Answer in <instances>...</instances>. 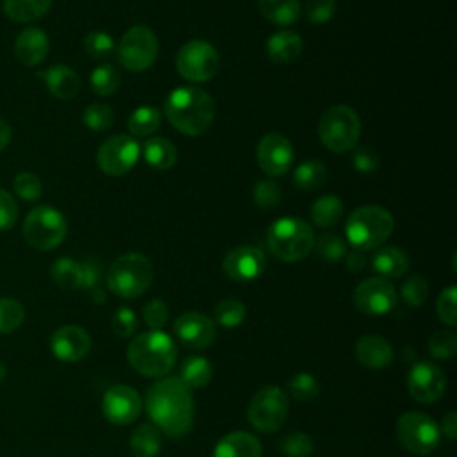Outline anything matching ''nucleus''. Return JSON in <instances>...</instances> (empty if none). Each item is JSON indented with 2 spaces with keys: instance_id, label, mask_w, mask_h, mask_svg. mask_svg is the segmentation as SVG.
Listing matches in <instances>:
<instances>
[{
  "instance_id": "f257e3e1",
  "label": "nucleus",
  "mask_w": 457,
  "mask_h": 457,
  "mask_svg": "<svg viewBox=\"0 0 457 457\" xmlns=\"http://www.w3.org/2000/svg\"><path fill=\"white\" fill-rule=\"evenodd\" d=\"M145 405L155 427L170 437H182L193 427V395L179 377H166L150 386Z\"/></svg>"
},
{
  "instance_id": "f03ea898",
  "label": "nucleus",
  "mask_w": 457,
  "mask_h": 457,
  "mask_svg": "<svg viewBox=\"0 0 457 457\" xmlns=\"http://www.w3.org/2000/svg\"><path fill=\"white\" fill-rule=\"evenodd\" d=\"M164 114L171 127L186 136H200L214 120V100L195 86L173 89L164 102Z\"/></svg>"
},
{
  "instance_id": "7ed1b4c3",
  "label": "nucleus",
  "mask_w": 457,
  "mask_h": 457,
  "mask_svg": "<svg viewBox=\"0 0 457 457\" xmlns=\"http://www.w3.org/2000/svg\"><path fill=\"white\" fill-rule=\"evenodd\" d=\"M130 366L143 377L166 375L177 359L173 339L162 330H148L132 339L127 348Z\"/></svg>"
},
{
  "instance_id": "20e7f679",
  "label": "nucleus",
  "mask_w": 457,
  "mask_h": 457,
  "mask_svg": "<svg viewBox=\"0 0 457 457\" xmlns=\"http://www.w3.org/2000/svg\"><path fill=\"white\" fill-rule=\"evenodd\" d=\"M395 227L393 216L380 205L353 209L345 223V236L353 250H375L386 243Z\"/></svg>"
},
{
  "instance_id": "39448f33",
  "label": "nucleus",
  "mask_w": 457,
  "mask_h": 457,
  "mask_svg": "<svg viewBox=\"0 0 457 457\" xmlns=\"http://www.w3.org/2000/svg\"><path fill=\"white\" fill-rule=\"evenodd\" d=\"M270 252L286 262H296L312 252L314 234L307 221L293 216L275 220L266 230Z\"/></svg>"
},
{
  "instance_id": "423d86ee",
  "label": "nucleus",
  "mask_w": 457,
  "mask_h": 457,
  "mask_svg": "<svg viewBox=\"0 0 457 457\" xmlns=\"http://www.w3.org/2000/svg\"><path fill=\"white\" fill-rule=\"evenodd\" d=\"M154 278L150 259L137 252H129L114 259L107 271V287L121 298H137Z\"/></svg>"
},
{
  "instance_id": "0eeeda50",
  "label": "nucleus",
  "mask_w": 457,
  "mask_h": 457,
  "mask_svg": "<svg viewBox=\"0 0 457 457\" xmlns=\"http://www.w3.org/2000/svg\"><path fill=\"white\" fill-rule=\"evenodd\" d=\"M318 134L321 143L336 154L352 150L361 136L359 114L346 104L330 105L320 118Z\"/></svg>"
},
{
  "instance_id": "6e6552de",
  "label": "nucleus",
  "mask_w": 457,
  "mask_h": 457,
  "mask_svg": "<svg viewBox=\"0 0 457 457\" xmlns=\"http://www.w3.org/2000/svg\"><path fill=\"white\" fill-rule=\"evenodd\" d=\"M68 232L66 218L52 205L34 207L23 221V237L36 250L59 246Z\"/></svg>"
},
{
  "instance_id": "1a4fd4ad",
  "label": "nucleus",
  "mask_w": 457,
  "mask_h": 457,
  "mask_svg": "<svg viewBox=\"0 0 457 457\" xmlns=\"http://www.w3.org/2000/svg\"><path fill=\"white\" fill-rule=\"evenodd\" d=\"M159 52V41L152 29L146 25L130 27L116 46L120 64L129 71H143L150 68Z\"/></svg>"
},
{
  "instance_id": "9d476101",
  "label": "nucleus",
  "mask_w": 457,
  "mask_h": 457,
  "mask_svg": "<svg viewBox=\"0 0 457 457\" xmlns=\"http://www.w3.org/2000/svg\"><path fill=\"white\" fill-rule=\"evenodd\" d=\"M396 437L400 445L416 455H428L439 445V427L437 423L423 412L411 411L398 418Z\"/></svg>"
},
{
  "instance_id": "9b49d317",
  "label": "nucleus",
  "mask_w": 457,
  "mask_h": 457,
  "mask_svg": "<svg viewBox=\"0 0 457 457\" xmlns=\"http://www.w3.org/2000/svg\"><path fill=\"white\" fill-rule=\"evenodd\" d=\"M175 66L182 79L189 82H207L218 71L220 55L211 43L191 39L180 46Z\"/></svg>"
},
{
  "instance_id": "f8f14e48",
  "label": "nucleus",
  "mask_w": 457,
  "mask_h": 457,
  "mask_svg": "<svg viewBox=\"0 0 457 457\" xmlns=\"http://www.w3.org/2000/svg\"><path fill=\"white\" fill-rule=\"evenodd\" d=\"M287 418V396L278 386H264L248 403V421L261 432H277Z\"/></svg>"
},
{
  "instance_id": "ddd939ff",
  "label": "nucleus",
  "mask_w": 457,
  "mask_h": 457,
  "mask_svg": "<svg viewBox=\"0 0 457 457\" xmlns=\"http://www.w3.org/2000/svg\"><path fill=\"white\" fill-rule=\"evenodd\" d=\"M139 155H141V146L132 136L116 134L107 137L98 146L96 164L104 173L111 177H120L134 168Z\"/></svg>"
},
{
  "instance_id": "4468645a",
  "label": "nucleus",
  "mask_w": 457,
  "mask_h": 457,
  "mask_svg": "<svg viewBox=\"0 0 457 457\" xmlns=\"http://www.w3.org/2000/svg\"><path fill=\"white\" fill-rule=\"evenodd\" d=\"M355 307L368 316H382L391 312L396 303V289L384 277H370L362 280L353 291Z\"/></svg>"
},
{
  "instance_id": "2eb2a0df",
  "label": "nucleus",
  "mask_w": 457,
  "mask_h": 457,
  "mask_svg": "<svg viewBox=\"0 0 457 457\" xmlns=\"http://www.w3.org/2000/svg\"><path fill=\"white\" fill-rule=\"evenodd\" d=\"M255 155L259 168L268 177L284 175L291 168L295 159V152L289 139L278 132L264 134L257 143Z\"/></svg>"
},
{
  "instance_id": "dca6fc26",
  "label": "nucleus",
  "mask_w": 457,
  "mask_h": 457,
  "mask_svg": "<svg viewBox=\"0 0 457 457\" xmlns=\"http://www.w3.org/2000/svg\"><path fill=\"white\" fill-rule=\"evenodd\" d=\"M407 389L414 400L421 403H434L445 395L446 377L434 362L421 361L411 368L407 375Z\"/></svg>"
},
{
  "instance_id": "f3484780",
  "label": "nucleus",
  "mask_w": 457,
  "mask_h": 457,
  "mask_svg": "<svg viewBox=\"0 0 457 457\" xmlns=\"http://www.w3.org/2000/svg\"><path fill=\"white\" fill-rule=\"evenodd\" d=\"M102 411L111 423L129 425L136 421L141 412V396L134 387L116 384L105 391L102 398Z\"/></svg>"
},
{
  "instance_id": "a211bd4d",
  "label": "nucleus",
  "mask_w": 457,
  "mask_h": 457,
  "mask_svg": "<svg viewBox=\"0 0 457 457\" xmlns=\"http://www.w3.org/2000/svg\"><path fill=\"white\" fill-rule=\"evenodd\" d=\"M173 330H175V336L179 337V341L191 350H204L216 337L214 321L209 316L200 314V312L180 314L175 320Z\"/></svg>"
},
{
  "instance_id": "6ab92c4d",
  "label": "nucleus",
  "mask_w": 457,
  "mask_h": 457,
  "mask_svg": "<svg viewBox=\"0 0 457 457\" xmlns=\"http://www.w3.org/2000/svg\"><path fill=\"white\" fill-rule=\"evenodd\" d=\"M266 268L264 253L255 246H237L223 259V271L236 282H250L262 275Z\"/></svg>"
},
{
  "instance_id": "aec40b11",
  "label": "nucleus",
  "mask_w": 457,
  "mask_h": 457,
  "mask_svg": "<svg viewBox=\"0 0 457 457\" xmlns=\"http://www.w3.org/2000/svg\"><path fill=\"white\" fill-rule=\"evenodd\" d=\"M52 353L64 362H79L91 350L89 334L79 325H64L52 334Z\"/></svg>"
},
{
  "instance_id": "412c9836",
  "label": "nucleus",
  "mask_w": 457,
  "mask_h": 457,
  "mask_svg": "<svg viewBox=\"0 0 457 457\" xmlns=\"http://www.w3.org/2000/svg\"><path fill=\"white\" fill-rule=\"evenodd\" d=\"M50 50V41L45 30L37 27L23 29L14 41L16 59L25 66H36L45 61Z\"/></svg>"
},
{
  "instance_id": "4be33fe9",
  "label": "nucleus",
  "mask_w": 457,
  "mask_h": 457,
  "mask_svg": "<svg viewBox=\"0 0 457 457\" xmlns=\"http://www.w3.org/2000/svg\"><path fill=\"white\" fill-rule=\"evenodd\" d=\"M37 77L45 82L52 96L59 100H71L80 89L79 75L66 64H54L37 71Z\"/></svg>"
},
{
  "instance_id": "5701e85b",
  "label": "nucleus",
  "mask_w": 457,
  "mask_h": 457,
  "mask_svg": "<svg viewBox=\"0 0 457 457\" xmlns=\"http://www.w3.org/2000/svg\"><path fill=\"white\" fill-rule=\"evenodd\" d=\"M355 357L371 370H382L391 364L395 353L387 339L380 336H364L355 343Z\"/></svg>"
},
{
  "instance_id": "b1692460",
  "label": "nucleus",
  "mask_w": 457,
  "mask_h": 457,
  "mask_svg": "<svg viewBox=\"0 0 457 457\" xmlns=\"http://www.w3.org/2000/svg\"><path fill=\"white\" fill-rule=\"evenodd\" d=\"M261 455H262V446L259 439L243 430L223 436L212 452V457H261Z\"/></svg>"
},
{
  "instance_id": "393cba45",
  "label": "nucleus",
  "mask_w": 457,
  "mask_h": 457,
  "mask_svg": "<svg viewBox=\"0 0 457 457\" xmlns=\"http://www.w3.org/2000/svg\"><path fill=\"white\" fill-rule=\"evenodd\" d=\"M302 37L293 30H280L268 37L266 54L277 64H289L302 54Z\"/></svg>"
},
{
  "instance_id": "a878e982",
  "label": "nucleus",
  "mask_w": 457,
  "mask_h": 457,
  "mask_svg": "<svg viewBox=\"0 0 457 457\" xmlns=\"http://www.w3.org/2000/svg\"><path fill=\"white\" fill-rule=\"evenodd\" d=\"M371 266L384 278H400L409 268V257L396 246H384L371 257Z\"/></svg>"
},
{
  "instance_id": "bb28decb",
  "label": "nucleus",
  "mask_w": 457,
  "mask_h": 457,
  "mask_svg": "<svg viewBox=\"0 0 457 457\" xmlns=\"http://www.w3.org/2000/svg\"><path fill=\"white\" fill-rule=\"evenodd\" d=\"M52 7V0H2V9L14 23H30L43 18Z\"/></svg>"
},
{
  "instance_id": "cd10ccee",
  "label": "nucleus",
  "mask_w": 457,
  "mask_h": 457,
  "mask_svg": "<svg viewBox=\"0 0 457 457\" xmlns=\"http://www.w3.org/2000/svg\"><path fill=\"white\" fill-rule=\"evenodd\" d=\"M261 14L275 25H293L300 18V2L298 0H257Z\"/></svg>"
},
{
  "instance_id": "c85d7f7f",
  "label": "nucleus",
  "mask_w": 457,
  "mask_h": 457,
  "mask_svg": "<svg viewBox=\"0 0 457 457\" xmlns=\"http://www.w3.org/2000/svg\"><path fill=\"white\" fill-rule=\"evenodd\" d=\"M161 432L152 423H143L130 436V453L134 457H155L161 452Z\"/></svg>"
},
{
  "instance_id": "c756f323",
  "label": "nucleus",
  "mask_w": 457,
  "mask_h": 457,
  "mask_svg": "<svg viewBox=\"0 0 457 457\" xmlns=\"http://www.w3.org/2000/svg\"><path fill=\"white\" fill-rule=\"evenodd\" d=\"M141 152L145 161L157 170H168L177 161V148L166 137H148Z\"/></svg>"
},
{
  "instance_id": "7c9ffc66",
  "label": "nucleus",
  "mask_w": 457,
  "mask_h": 457,
  "mask_svg": "<svg viewBox=\"0 0 457 457\" xmlns=\"http://www.w3.org/2000/svg\"><path fill=\"white\" fill-rule=\"evenodd\" d=\"M189 389L205 387L212 378V366L205 357L200 355H189L184 359L180 366V377H179Z\"/></svg>"
},
{
  "instance_id": "2f4dec72",
  "label": "nucleus",
  "mask_w": 457,
  "mask_h": 457,
  "mask_svg": "<svg viewBox=\"0 0 457 457\" xmlns=\"http://www.w3.org/2000/svg\"><path fill=\"white\" fill-rule=\"evenodd\" d=\"M343 216V202L336 195L320 196L311 207V220L316 227H334Z\"/></svg>"
},
{
  "instance_id": "473e14b6",
  "label": "nucleus",
  "mask_w": 457,
  "mask_h": 457,
  "mask_svg": "<svg viewBox=\"0 0 457 457\" xmlns=\"http://www.w3.org/2000/svg\"><path fill=\"white\" fill-rule=\"evenodd\" d=\"M327 180V168L321 161H303L296 166L293 173V184L296 189L312 191L325 184Z\"/></svg>"
},
{
  "instance_id": "72a5a7b5",
  "label": "nucleus",
  "mask_w": 457,
  "mask_h": 457,
  "mask_svg": "<svg viewBox=\"0 0 457 457\" xmlns=\"http://www.w3.org/2000/svg\"><path fill=\"white\" fill-rule=\"evenodd\" d=\"M127 127L132 136H150L161 127V111L154 105H141L130 114Z\"/></svg>"
},
{
  "instance_id": "f704fd0d",
  "label": "nucleus",
  "mask_w": 457,
  "mask_h": 457,
  "mask_svg": "<svg viewBox=\"0 0 457 457\" xmlns=\"http://www.w3.org/2000/svg\"><path fill=\"white\" fill-rule=\"evenodd\" d=\"M50 277L62 289H80V282H82L80 262L70 257H61L52 264Z\"/></svg>"
},
{
  "instance_id": "c9c22d12",
  "label": "nucleus",
  "mask_w": 457,
  "mask_h": 457,
  "mask_svg": "<svg viewBox=\"0 0 457 457\" xmlns=\"http://www.w3.org/2000/svg\"><path fill=\"white\" fill-rule=\"evenodd\" d=\"M316 255L325 262H337L346 255L345 239L336 232H323L314 239L312 245Z\"/></svg>"
},
{
  "instance_id": "e433bc0d",
  "label": "nucleus",
  "mask_w": 457,
  "mask_h": 457,
  "mask_svg": "<svg viewBox=\"0 0 457 457\" xmlns=\"http://www.w3.org/2000/svg\"><path fill=\"white\" fill-rule=\"evenodd\" d=\"M91 87L100 96L114 95L121 84V75L112 64H100L91 71Z\"/></svg>"
},
{
  "instance_id": "4c0bfd02",
  "label": "nucleus",
  "mask_w": 457,
  "mask_h": 457,
  "mask_svg": "<svg viewBox=\"0 0 457 457\" xmlns=\"http://www.w3.org/2000/svg\"><path fill=\"white\" fill-rule=\"evenodd\" d=\"M246 314L245 305L236 298H225L214 307L216 321L225 328H234L243 323Z\"/></svg>"
},
{
  "instance_id": "58836bf2",
  "label": "nucleus",
  "mask_w": 457,
  "mask_h": 457,
  "mask_svg": "<svg viewBox=\"0 0 457 457\" xmlns=\"http://www.w3.org/2000/svg\"><path fill=\"white\" fill-rule=\"evenodd\" d=\"M428 352L436 359H452L457 352V334L450 328L436 330L428 339Z\"/></svg>"
},
{
  "instance_id": "ea45409f",
  "label": "nucleus",
  "mask_w": 457,
  "mask_h": 457,
  "mask_svg": "<svg viewBox=\"0 0 457 457\" xmlns=\"http://www.w3.org/2000/svg\"><path fill=\"white\" fill-rule=\"evenodd\" d=\"M25 320L23 305L14 298H0V334L14 332Z\"/></svg>"
},
{
  "instance_id": "a19ab883",
  "label": "nucleus",
  "mask_w": 457,
  "mask_h": 457,
  "mask_svg": "<svg viewBox=\"0 0 457 457\" xmlns=\"http://www.w3.org/2000/svg\"><path fill=\"white\" fill-rule=\"evenodd\" d=\"M312 448V439L305 432H289L280 439V452L286 457H309Z\"/></svg>"
},
{
  "instance_id": "79ce46f5",
  "label": "nucleus",
  "mask_w": 457,
  "mask_h": 457,
  "mask_svg": "<svg viewBox=\"0 0 457 457\" xmlns=\"http://www.w3.org/2000/svg\"><path fill=\"white\" fill-rule=\"evenodd\" d=\"M280 196H282L280 187L271 179H261L253 186V202L264 211L275 209L280 202Z\"/></svg>"
},
{
  "instance_id": "37998d69",
  "label": "nucleus",
  "mask_w": 457,
  "mask_h": 457,
  "mask_svg": "<svg viewBox=\"0 0 457 457\" xmlns=\"http://www.w3.org/2000/svg\"><path fill=\"white\" fill-rule=\"evenodd\" d=\"M12 189L20 198H23L27 202H34V200L41 198V195H43V184H41L39 177L30 171L18 173L12 180Z\"/></svg>"
},
{
  "instance_id": "c03bdc74",
  "label": "nucleus",
  "mask_w": 457,
  "mask_h": 457,
  "mask_svg": "<svg viewBox=\"0 0 457 457\" xmlns=\"http://www.w3.org/2000/svg\"><path fill=\"white\" fill-rule=\"evenodd\" d=\"M287 387L291 396L298 402H311L318 396V391H320L318 380L311 373H296L289 380Z\"/></svg>"
},
{
  "instance_id": "a18cd8bd",
  "label": "nucleus",
  "mask_w": 457,
  "mask_h": 457,
  "mask_svg": "<svg viewBox=\"0 0 457 457\" xmlns=\"http://www.w3.org/2000/svg\"><path fill=\"white\" fill-rule=\"evenodd\" d=\"M82 121L91 130H105L114 121V112L105 104H91L86 107L82 114Z\"/></svg>"
},
{
  "instance_id": "49530a36",
  "label": "nucleus",
  "mask_w": 457,
  "mask_h": 457,
  "mask_svg": "<svg viewBox=\"0 0 457 457\" xmlns=\"http://www.w3.org/2000/svg\"><path fill=\"white\" fill-rule=\"evenodd\" d=\"M84 50L87 52V55L95 59H104V57H109L116 50V46L112 37L107 32L95 30L84 37Z\"/></svg>"
},
{
  "instance_id": "de8ad7c7",
  "label": "nucleus",
  "mask_w": 457,
  "mask_h": 457,
  "mask_svg": "<svg viewBox=\"0 0 457 457\" xmlns=\"http://www.w3.org/2000/svg\"><path fill=\"white\" fill-rule=\"evenodd\" d=\"M436 311L439 320L448 327H453L457 323V287L455 286H448L446 289L441 291L436 303Z\"/></svg>"
},
{
  "instance_id": "09e8293b",
  "label": "nucleus",
  "mask_w": 457,
  "mask_h": 457,
  "mask_svg": "<svg viewBox=\"0 0 457 457\" xmlns=\"http://www.w3.org/2000/svg\"><path fill=\"white\" fill-rule=\"evenodd\" d=\"M428 296V282L421 275L409 277L402 286V298L407 305L418 307Z\"/></svg>"
},
{
  "instance_id": "8fccbe9b",
  "label": "nucleus",
  "mask_w": 457,
  "mask_h": 457,
  "mask_svg": "<svg viewBox=\"0 0 457 457\" xmlns=\"http://www.w3.org/2000/svg\"><path fill=\"white\" fill-rule=\"evenodd\" d=\"M336 14V0H307L305 16L312 25H321Z\"/></svg>"
},
{
  "instance_id": "3c124183",
  "label": "nucleus",
  "mask_w": 457,
  "mask_h": 457,
  "mask_svg": "<svg viewBox=\"0 0 457 457\" xmlns=\"http://www.w3.org/2000/svg\"><path fill=\"white\" fill-rule=\"evenodd\" d=\"M352 164L361 173H373L378 168L380 159L373 148L362 145L352 148Z\"/></svg>"
},
{
  "instance_id": "603ef678",
  "label": "nucleus",
  "mask_w": 457,
  "mask_h": 457,
  "mask_svg": "<svg viewBox=\"0 0 457 457\" xmlns=\"http://www.w3.org/2000/svg\"><path fill=\"white\" fill-rule=\"evenodd\" d=\"M168 305L159 298L150 300L143 307V320L152 330H161L168 321Z\"/></svg>"
},
{
  "instance_id": "864d4df0",
  "label": "nucleus",
  "mask_w": 457,
  "mask_h": 457,
  "mask_svg": "<svg viewBox=\"0 0 457 457\" xmlns=\"http://www.w3.org/2000/svg\"><path fill=\"white\" fill-rule=\"evenodd\" d=\"M112 330L118 337H129L137 330V316L129 307H120L112 316Z\"/></svg>"
},
{
  "instance_id": "5fc2aeb1",
  "label": "nucleus",
  "mask_w": 457,
  "mask_h": 457,
  "mask_svg": "<svg viewBox=\"0 0 457 457\" xmlns=\"http://www.w3.org/2000/svg\"><path fill=\"white\" fill-rule=\"evenodd\" d=\"M18 220V204L11 193L0 187V230L14 227Z\"/></svg>"
},
{
  "instance_id": "6e6d98bb",
  "label": "nucleus",
  "mask_w": 457,
  "mask_h": 457,
  "mask_svg": "<svg viewBox=\"0 0 457 457\" xmlns=\"http://www.w3.org/2000/svg\"><path fill=\"white\" fill-rule=\"evenodd\" d=\"M80 271H82L80 289H95L102 277V264L95 259H86L84 262H80Z\"/></svg>"
},
{
  "instance_id": "4d7b16f0",
  "label": "nucleus",
  "mask_w": 457,
  "mask_h": 457,
  "mask_svg": "<svg viewBox=\"0 0 457 457\" xmlns=\"http://www.w3.org/2000/svg\"><path fill=\"white\" fill-rule=\"evenodd\" d=\"M366 266V257L361 250H352L350 253H346V268L352 271V273H359L362 271Z\"/></svg>"
},
{
  "instance_id": "13d9d810",
  "label": "nucleus",
  "mask_w": 457,
  "mask_h": 457,
  "mask_svg": "<svg viewBox=\"0 0 457 457\" xmlns=\"http://www.w3.org/2000/svg\"><path fill=\"white\" fill-rule=\"evenodd\" d=\"M439 432H443L450 439H455V436H457V414L453 411L445 414V418L441 421V427H439Z\"/></svg>"
},
{
  "instance_id": "bf43d9fd",
  "label": "nucleus",
  "mask_w": 457,
  "mask_h": 457,
  "mask_svg": "<svg viewBox=\"0 0 457 457\" xmlns=\"http://www.w3.org/2000/svg\"><path fill=\"white\" fill-rule=\"evenodd\" d=\"M11 127L7 125V121L0 120V152L11 143Z\"/></svg>"
},
{
  "instance_id": "052dcab7",
  "label": "nucleus",
  "mask_w": 457,
  "mask_h": 457,
  "mask_svg": "<svg viewBox=\"0 0 457 457\" xmlns=\"http://www.w3.org/2000/svg\"><path fill=\"white\" fill-rule=\"evenodd\" d=\"M93 291V300L96 302V303H104L105 302V295H104V291L100 289V287H95V289H91Z\"/></svg>"
},
{
  "instance_id": "680f3d73",
  "label": "nucleus",
  "mask_w": 457,
  "mask_h": 457,
  "mask_svg": "<svg viewBox=\"0 0 457 457\" xmlns=\"http://www.w3.org/2000/svg\"><path fill=\"white\" fill-rule=\"evenodd\" d=\"M5 373H7V370H5L4 362L0 361V384H2V382H4V378H5Z\"/></svg>"
}]
</instances>
